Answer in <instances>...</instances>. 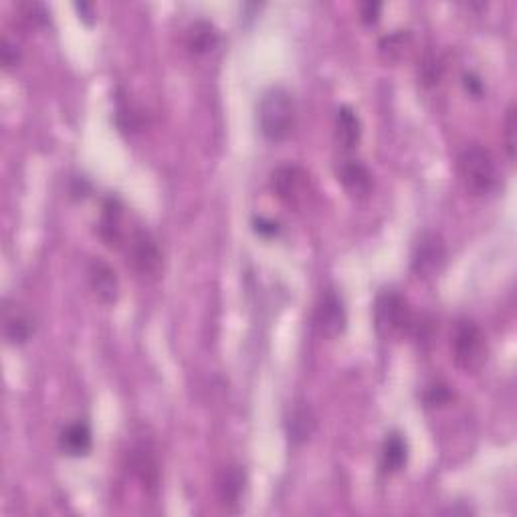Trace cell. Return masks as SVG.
<instances>
[{"label":"cell","instance_id":"cell-17","mask_svg":"<svg viewBox=\"0 0 517 517\" xmlns=\"http://www.w3.org/2000/svg\"><path fill=\"white\" fill-rule=\"evenodd\" d=\"M219 45V31L209 20H195L187 28V49L190 55L201 57Z\"/></svg>","mask_w":517,"mask_h":517},{"label":"cell","instance_id":"cell-1","mask_svg":"<svg viewBox=\"0 0 517 517\" xmlns=\"http://www.w3.org/2000/svg\"><path fill=\"white\" fill-rule=\"evenodd\" d=\"M258 128L271 142H282L295 128V101L285 87H271L258 103Z\"/></svg>","mask_w":517,"mask_h":517},{"label":"cell","instance_id":"cell-25","mask_svg":"<svg viewBox=\"0 0 517 517\" xmlns=\"http://www.w3.org/2000/svg\"><path fill=\"white\" fill-rule=\"evenodd\" d=\"M463 84H465V90H467L473 98H481L483 95V81L477 76H473V73H465Z\"/></svg>","mask_w":517,"mask_h":517},{"label":"cell","instance_id":"cell-12","mask_svg":"<svg viewBox=\"0 0 517 517\" xmlns=\"http://www.w3.org/2000/svg\"><path fill=\"white\" fill-rule=\"evenodd\" d=\"M35 317L25 307L6 304L4 307V338L11 346H23L35 334Z\"/></svg>","mask_w":517,"mask_h":517},{"label":"cell","instance_id":"cell-5","mask_svg":"<svg viewBox=\"0 0 517 517\" xmlns=\"http://www.w3.org/2000/svg\"><path fill=\"white\" fill-rule=\"evenodd\" d=\"M125 255H128V265L134 269L136 275L144 282H154L162 275L164 269V255L158 247L154 236L144 231V228H136L128 239H125Z\"/></svg>","mask_w":517,"mask_h":517},{"label":"cell","instance_id":"cell-21","mask_svg":"<svg viewBox=\"0 0 517 517\" xmlns=\"http://www.w3.org/2000/svg\"><path fill=\"white\" fill-rule=\"evenodd\" d=\"M515 134H517V112H515V106H509L507 115H505V131H504L505 150H507L509 160H515V144H517Z\"/></svg>","mask_w":517,"mask_h":517},{"label":"cell","instance_id":"cell-2","mask_svg":"<svg viewBox=\"0 0 517 517\" xmlns=\"http://www.w3.org/2000/svg\"><path fill=\"white\" fill-rule=\"evenodd\" d=\"M459 176L467 192L473 196H485L497 187V166L491 152L481 144H471L465 147L457 160Z\"/></svg>","mask_w":517,"mask_h":517},{"label":"cell","instance_id":"cell-14","mask_svg":"<svg viewBox=\"0 0 517 517\" xmlns=\"http://www.w3.org/2000/svg\"><path fill=\"white\" fill-rule=\"evenodd\" d=\"M338 179L354 198H366L372 190V172L358 160H348L339 166Z\"/></svg>","mask_w":517,"mask_h":517},{"label":"cell","instance_id":"cell-11","mask_svg":"<svg viewBox=\"0 0 517 517\" xmlns=\"http://www.w3.org/2000/svg\"><path fill=\"white\" fill-rule=\"evenodd\" d=\"M123 206L115 196L106 198L101 209V219L98 225V231L101 241L112 249H123L128 235L123 231Z\"/></svg>","mask_w":517,"mask_h":517},{"label":"cell","instance_id":"cell-16","mask_svg":"<svg viewBox=\"0 0 517 517\" xmlns=\"http://www.w3.org/2000/svg\"><path fill=\"white\" fill-rule=\"evenodd\" d=\"M336 139L346 152L356 150L362 139V123L352 107L344 106L336 114Z\"/></svg>","mask_w":517,"mask_h":517},{"label":"cell","instance_id":"cell-3","mask_svg":"<svg viewBox=\"0 0 517 517\" xmlns=\"http://www.w3.org/2000/svg\"><path fill=\"white\" fill-rule=\"evenodd\" d=\"M450 352H453L455 366L461 372L477 374L485 366L489 354L485 331L473 320H459L453 330Z\"/></svg>","mask_w":517,"mask_h":517},{"label":"cell","instance_id":"cell-6","mask_svg":"<svg viewBox=\"0 0 517 517\" xmlns=\"http://www.w3.org/2000/svg\"><path fill=\"white\" fill-rule=\"evenodd\" d=\"M271 188L285 206L298 211L307 203L309 192H312V180L301 166L285 164L271 174Z\"/></svg>","mask_w":517,"mask_h":517},{"label":"cell","instance_id":"cell-4","mask_svg":"<svg viewBox=\"0 0 517 517\" xmlns=\"http://www.w3.org/2000/svg\"><path fill=\"white\" fill-rule=\"evenodd\" d=\"M415 314L404 295L394 290L382 291L374 304V326L382 338L402 336L415 328Z\"/></svg>","mask_w":517,"mask_h":517},{"label":"cell","instance_id":"cell-22","mask_svg":"<svg viewBox=\"0 0 517 517\" xmlns=\"http://www.w3.org/2000/svg\"><path fill=\"white\" fill-rule=\"evenodd\" d=\"M450 390L445 384H434L425 393V402L428 406H441V404H447L450 401Z\"/></svg>","mask_w":517,"mask_h":517},{"label":"cell","instance_id":"cell-20","mask_svg":"<svg viewBox=\"0 0 517 517\" xmlns=\"http://www.w3.org/2000/svg\"><path fill=\"white\" fill-rule=\"evenodd\" d=\"M410 43H412V36L409 31H396L393 35L384 36V39L380 41V53L384 55L386 61L398 63L406 55Z\"/></svg>","mask_w":517,"mask_h":517},{"label":"cell","instance_id":"cell-23","mask_svg":"<svg viewBox=\"0 0 517 517\" xmlns=\"http://www.w3.org/2000/svg\"><path fill=\"white\" fill-rule=\"evenodd\" d=\"M0 53H3V65L6 69L17 68L19 61H20V51H19L17 45H12V43H9L4 39L3 41V51H0Z\"/></svg>","mask_w":517,"mask_h":517},{"label":"cell","instance_id":"cell-19","mask_svg":"<svg viewBox=\"0 0 517 517\" xmlns=\"http://www.w3.org/2000/svg\"><path fill=\"white\" fill-rule=\"evenodd\" d=\"M406 459H409V449H406V441L402 439V434H398V433L388 434L382 447V459H380L382 471L398 473L401 469H404Z\"/></svg>","mask_w":517,"mask_h":517},{"label":"cell","instance_id":"cell-13","mask_svg":"<svg viewBox=\"0 0 517 517\" xmlns=\"http://www.w3.org/2000/svg\"><path fill=\"white\" fill-rule=\"evenodd\" d=\"M245 471L239 465H228L217 479V493L220 504H223L227 509H236L241 504L243 491H245Z\"/></svg>","mask_w":517,"mask_h":517},{"label":"cell","instance_id":"cell-15","mask_svg":"<svg viewBox=\"0 0 517 517\" xmlns=\"http://www.w3.org/2000/svg\"><path fill=\"white\" fill-rule=\"evenodd\" d=\"M91 428L84 420L68 425L59 434V449L68 457H85L91 450Z\"/></svg>","mask_w":517,"mask_h":517},{"label":"cell","instance_id":"cell-7","mask_svg":"<svg viewBox=\"0 0 517 517\" xmlns=\"http://www.w3.org/2000/svg\"><path fill=\"white\" fill-rule=\"evenodd\" d=\"M447 263V247L437 233H425L420 236L415 253H412V273L418 279L437 277Z\"/></svg>","mask_w":517,"mask_h":517},{"label":"cell","instance_id":"cell-26","mask_svg":"<svg viewBox=\"0 0 517 517\" xmlns=\"http://www.w3.org/2000/svg\"><path fill=\"white\" fill-rule=\"evenodd\" d=\"M255 231L263 236H275L279 233V225L269 219H255Z\"/></svg>","mask_w":517,"mask_h":517},{"label":"cell","instance_id":"cell-9","mask_svg":"<svg viewBox=\"0 0 517 517\" xmlns=\"http://www.w3.org/2000/svg\"><path fill=\"white\" fill-rule=\"evenodd\" d=\"M128 465L144 491L156 495L160 487V465L150 442H136L128 453Z\"/></svg>","mask_w":517,"mask_h":517},{"label":"cell","instance_id":"cell-10","mask_svg":"<svg viewBox=\"0 0 517 517\" xmlns=\"http://www.w3.org/2000/svg\"><path fill=\"white\" fill-rule=\"evenodd\" d=\"M87 282H90L93 295L101 304L114 306L120 299V279H117L115 269L106 258H91L90 265H87Z\"/></svg>","mask_w":517,"mask_h":517},{"label":"cell","instance_id":"cell-8","mask_svg":"<svg viewBox=\"0 0 517 517\" xmlns=\"http://www.w3.org/2000/svg\"><path fill=\"white\" fill-rule=\"evenodd\" d=\"M315 326L328 339L339 338L348 328V314H346L344 301L334 290L323 291L320 304L315 307Z\"/></svg>","mask_w":517,"mask_h":517},{"label":"cell","instance_id":"cell-18","mask_svg":"<svg viewBox=\"0 0 517 517\" xmlns=\"http://www.w3.org/2000/svg\"><path fill=\"white\" fill-rule=\"evenodd\" d=\"M315 431V415L312 406L306 402H298L293 406L290 418H287V434L293 445H301L312 439Z\"/></svg>","mask_w":517,"mask_h":517},{"label":"cell","instance_id":"cell-27","mask_svg":"<svg viewBox=\"0 0 517 517\" xmlns=\"http://www.w3.org/2000/svg\"><path fill=\"white\" fill-rule=\"evenodd\" d=\"M76 9H77L79 12H84V14H85V19H84L85 23H93V12H90V4H84V3H81V4H76Z\"/></svg>","mask_w":517,"mask_h":517},{"label":"cell","instance_id":"cell-24","mask_svg":"<svg viewBox=\"0 0 517 517\" xmlns=\"http://www.w3.org/2000/svg\"><path fill=\"white\" fill-rule=\"evenodd\" d=\"M380 11H382L380 3H364L360 9V17L366 25H372V23H376V20H378Z\"/></svg>","mask_w":517,"mask_h":517}]
</instances>
